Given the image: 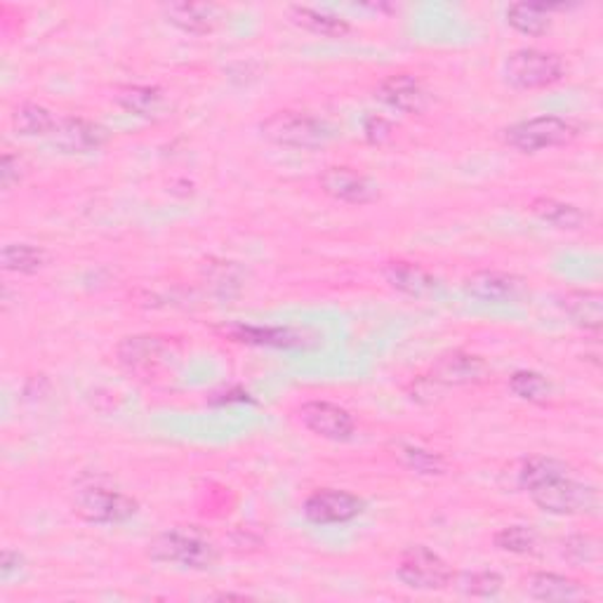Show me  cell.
Segmentation results:
<instances>
[{
    "label": "cell",
    "instance_id": "1",
    "mask_svg": "<svg viewBox=\"0 0 603 603\" xmlns=\"http://www.w3.org/2000/svg\"><path fill=\"white\" fill-rule=\"evenodd\" d=\"M158 564H170L189 570H208L217 562V547L213 540L196 526H174L158 533L146 550Z\"/></svg>",
    "mask_w": 603,
    "mask_h": 603
},
{
    "label": "cell",
    "instance_id": "2",
    "mask_svg": "<svg viewBox=\"0 0 603 603\" xmlns=\"http://www.w3.org/2000/svg\"><path fill=\"white\" fill-rule=\"evenodd\" d=\"M260 135L276 146L312 152L333 142L335 128L314 113L284 109L274 111L260 123Z\"/></svg>",
    "mask_w": 603,
    "mask_h": 603
},
{
    "label": "cell",
    "instance_id": "3",
    "mask_svg": "<svg viewBox=\"0 0 603 603\" xmlns=\"http://www.w3.org/2000/svg\"><path fill=\"white\" fill-rule=\"evenodd\" d=\"M580 137V125L562 116H535L503 130V142L521 154H540Z\"/></svg>",
    "mask_w": 603,
    "mask_h": 603
},
{
    "label": "cell",
    "instance_id": "4",
    "mask_svg": "<svg viewBox=\"0 0 603 603\" xmlns=\"http://www.w3.org/2000/svg\"><path fill=\"white\" fill-rule=\"evenodd\" d=\"M505 81L517 91H542L562 83L568 73V64L562 55L523 48L511 52L505 62Z\"/></svg>",
    "mask_w": 603,
    "mask_h": 603
},
{
    "label": "cell",
    "instance_id": "5",
    "mask_svg": "<svg viewBox=\"0 0 603 603\" xmlns=\"http://www.w3.org/2000/svg\"><path fill=\"white\" fill-rule=\"evenodd\" d=\"M535 507L554 514V517H572V514H590L599 507V493L594 485L576 481L570 474L544 481L528 491Z\"/></svg>",
    "mask_w": 603,
    "mask_h": 603
},
{
    "label": "cell",
    "instance_id": "6",
    "mask_svg": "<svg viewBox=\"0 0 603 603\" xmlns=\"http://www.w3.org/2000/svg\"><path fill=\"white\" fill-rule=\"evenodd\" d=\"M396 576L399 580L418 592H441L453 582V568L444 556H438L430 547H408L399 564H396Z\"/></svg>",
    "mask_w": 603,
    "mask_h": 603
},
{
    "label": "cell",
    "instance_id": "7",
    "mask_svg": "<svg viewBox=\"0 0 603 603\" xmlns=\"http://www.w3.org/2000/svg\"><path fill=\"white\" fill-rule=\"evenodd\" d=\"M73 509L87 523L116 526L135 517L137 503L121 491L105 489V485H87V489L79 491Z\"/></svg>",
    "mask_w": 603,
    "mask_h": 603
},
{
    "label": "cell",
    "instance_id": "8",
    "mask_svg": "<svg viewBox=\"0 0 603 603\" xmlns=\"http://www.w3.org/2000/svg\"><path fill=\"white\" fill-rule=\"evenodd\" d=\"M363 509L365 503L359 495L335 489L316 491L304 499V517L318 526L354 521L357 517H361Z\"/></svg>",
    "mask_w": 603,
    "mask_h": 603
},
{
    "label": "cell",
    "instance_id": "9",
    "mask_svg": "<svg viewBox=\"0 0 603 603\" xmlns=\"http://www.w3.org/2000/svg\"><path fill=\"white\" fill-rule=\"evenodd\" d=\"M465 292L485 304H517L526 298V281L519 276L495 269L474 272L465 278Z\"/></svg>",
    "mask_w": 603,
    "mask_h": 603
},
{
    "label": "cell",
    "instance_id": "10",
    "mask_svg": "<svg viewBox=\"0 0 603 603\" xmlns=\"http://www.w3.org/2000/svg\"><path fill=\"white\" fill-rule=\"evenodd\" d=\"M318 184L330 198L347 203V205H367V203L377 201V196H379L377 184L361 170L349 168V166L326 168L321 172Z\"/></svg>",
    "mask_w": 603,
    "mask_h": 603
},
{
    "label": "cell",
    "instance_id": "11",
    "mask_svg": "<svg viewBox=\"0 0 603 603\" xmlns=\"http://www.w3.org/2000/svg\"><path fill=\"white\" fill-rule=\"evenodd\" d=\"M300 420L309 432L328 441H347L357 430V422L349 410L330 401L304 403L300 408Z\"/></svg>",
    "mask_w": 603,
    "mask_h": 603
},
{
    "label": "cell",
    "instance_id": "12",
    "mask_svg": "<svg viewBox=\"0 0 603 603\" xmlns=\"http://www.w3.org/2000/svg\"><path fill=\"white\" fill-rule=\"evenodd\" d=\"M109 132L99 123H93L87 119H79V116H69V119H60L55 132L50 135V142L62 154H93L99 152L107 144Z\"/></svg>",
    "mask_w": 603,
    "mask_h": 603
},
{
    "label": "cell",
    "instance_id": "13",
    "mask_svg": "<svg viewBox=\"0 0 603 603\" xmlns=\"http://www.w3.org/2000/svg\"><path fill=\"white\" fill-rule=\"evenodd\" d=\"M485 375H489V363L462 349L446 351L432 365V379L448 387L477 385L485 379Z\"/></svg>",
    "mask_w": 603,
    "mask_h": 603
},
{
    "label": "cell",
    "instance_id": "14",
    "mask_svg": "<svg viewBox=\"0 0 603 603\" xmlns=\"http://www.w3.org/2000/svg\"><path fill=\"white\" fill-rule=\"evenodd\" d=\"M116 354H119L121 365H125L130 373L149 375L158 365L166 363V357L170 354V342L158 335H135L125 337Z\"/></svg>",
    "mask_w": 603,
    "mask_h": 603
},
{
    "label": "cell",
    "instance_id": "15",
    "mask_svg": "<svg viewBox=\"0 0 603 603\" xmlns=\"http://www.w3.org/2000/svg\"><path fill=\"white\" fill-rule=\"evenodd\" d=\"M375 97L401 113H422L426 109V91L413 73H394L382 79L375 87Z\"/></svg>",
    "mask_w": 603,
    "mask_h": 603
},
{
    "label": "cell",
    "instance_id": "16",
    "mask_svg": "<svg viewBox=\"0 0 603 603\" xmlns=\"http://www.w3.org/2000/svg\"><path fill=\"white\" fill-rule=\"evenodd\" d=\"M164 17L189 36H208L219 26V10L210 3H170L164 5Z\"/></svg>",
    "mask_w": 603,
    "mask_h": 603
},
{
    "label": "cell",
    "instance_id": "17",
    "mask_svg": "<svg viewBox=\"0 0 603 603\" xmlns=\"http://www.w3.org/2000/svg\"><path fill=\"white\" fill-rule=\"evenodd\" d=\"M382 276L394 288L408 298H426L436 290V278L424 267L408 260H391L382 267Z\"/></svg>",
    "mask_w": 603,
    "mask_h": 603
},
{
    "label": "cell",
    "instance_id": "18",
    "mask_svg": "<svg viewBox=\"0 0 603 603\" xmlns=\"http://www.w3.org/2000/svg\"><path fill=\"white\" fill-rule=\"evenodd\" d=\"M558 306L572 326L587 333H599L603 326V296L599 290H568L558 298Z\"/></svg>",
    "mask_w": 603,
    "mask_h": 603
},
{
    "label": "cell",
    "instance_id": "19",
    "mask_svg": "<svg viewBox=\"0 0 603 603\" xmlns=\"http://www.w3.org/2000/svg\"><path fill=\"white\" fill-rule=\"evenodd\" d=\"M222 333L231 337L233 342L245 345H260V347H278V349H300L304 347V333L296 328H262V326H225Z\"/></svg>",
    "mask_w": 603,
    "mask_h": 603
},
{
    "label": "cell",
    "instance_id": "20",
    "mask_svg": "<svg viewBox=\"0 0 603 603\" xmlns=\"http://www.w3.org/2000/svg\"><path fill=\"white\" fill-rule=\"evenodd\" d=\"M288 14H290L292 24H298L300 28H304V32L323 36V38H345L351 32L349 22L330 10H318V8H309V5H290Z\"/></svg>",
    "mask_w": 603,
    "mask_h": 603
},
{
    "label": "cell",
    "instance_id": "21",
    "mask_svg": "<svg viewBox=\"0 0 603 603\" xmlns=\"http://www.w3.org/2000/svg\"><path fill=\"white\" fill-rule=\"evenodd\" d=\"M526 592L538 601H578L584 596L582 582L558 572H533L526 580Z\"/></svg>",
    "mask_w": 603,
    "mask_h": 603
},
{
    "label": "cell",
    "instance_id": "22",
    "mask_svg": "<svg viewBox=\"0 0 603 603\" xmlns=\"http://www.w3.org/2000/svg\"><path fill=\"white\" fill-rule=\"evenodd\" d=\"M528 208H531V213L538 219H542V222H547L554 229H562V231H578V229L587 227V222H590V217H587V213H582L578 205L564 203V201L550 198V196L533 198Z\"/></svg>",
    "mask_w": 603,
    "mask_h": 603
},
{
    "label": "cell",
    "instance_id": "23",
    "mask_svg": "<svg viewBox=\"0 0 603 603\" xmlns=\"http://www.w3.org/2000/svg\"><path fill=\"white\" fill-rule=\"evenodd\" d=\"M552 10H564L562 5L540 3H514L507 8L505 17L511 28L523 36H544L552 28Z\"/></svg>",
    "mask_w": 603,
    "mask_h": 603
},
{
    "label": "cell",
    "instance_id": "24",
    "mask_svg": "<svg viewBox=\"0 0 603 603\" xmlns=\"http://www.w3.org/2000/svg\"><path fill=\"white\" fill-rule=\"evenodd\" d=\"M116 101L121 109L140 116V119H156L166 107V95L156 85H125L116 93Z\"/></svg>",
    "mask_w": 603,
    "mask_h": 603
},
{
    "label": "cell",
    "instance_id": "25",
    "mask_svg": "<svg viewBox=\"0 0 603 603\" xmlns=\"http://www.w3.org/2000/svg\"><path fill=\"white\" fill-rule=\"evenodd\" d=\"M12 128L22 137H50L60 119L43 105L36 101H24L12 111Z\"/></svg>",
    "mask_w": 603,
    "mask_h": 603
},
{
    "label": "cell",
    "instance_id": "26",
    "mask_svg": "<svg viewBox=\"0 0 603 603\" xmlns=\"http://www.w3.org/2000/svg\"><path fill=\"white\" fill-rule=\"evenodd\" d=\"M0 262H3V269L10 274L32 276L46 267L48 253L32 243H8L3 253H0Z\"/></svg>",
    "mask_w": 603,
    "mask_h": 603
},
{
    "label": "cell",
    "instance_id": "27",
    "mask_svg": "<svg viewBox=\"0 0 603 603\" xmlns=\"http://www.w3.org/2000/svg\"><path fill=\"white\" fill-rule=\"evenodd\" d=\"M564 474H570V467L566 462L550 458V455H533V458L523 460L519 469V485L528 493L535 485Z\"/></svg>",
    "mask_w": 603,
    "mask_h": 603
},
{
    "label": "cell",
    "instance_id": "28",
    "mask_svg": "<svg viewBox=\"0 0 603 603\" xmlns=\"http://www.w3.org/2000/svg\"><path fill=\"white\" fill-rule=\"evenodd\" d=\"M509 391L521 401L542 403L552 396V382L538 371H517L509 377Z\"/></svg>",
    "mask_w": 603,
    "mask_h": 603
},
{
    "label": "cell",
    "instance_id": "29",
    "mask_svg": "<svg viewBox=\"0 0 603 603\" xmlns=\"http://www.w3.org/2000/svg\"><path fill=\"white\" fill-rule=\"evenodd\" d=\"M503 576L495 570H467L458 576V590L465 596H477V599H491L497 596L503 590Z\"/></svg>",
    "mask_w": 603,
    "mask_h": 603
},
{
    "label": "cell",
    "instance_id": "30",
    "mask_svg": "<svg viewBox=\"0 0 603 603\" xmlns=\"http://www.w3.org/2000/svg\"><path fill=\"white\" fill-rule=\"evenodd\" d=\"M399 460L406 469H410V472H415V474L434 477V474L446 472V460L441 458L438 453L424 450L420 446H401L399 448Z\"/></svg>",
    "mask_w": 603,
    "mask_h": 603
},
{
    "label": "cell",
    "instance_id": "31",
    "mask_svg": "<svg viewBox=\"0 0 603 603\" xmlns=\"http://www.w3.org/2000/svg\"><path fill=\"white\" fill-rule=\"evenodd\" d=\"M495 547L509 554H531L538 547V535L528 526H507L499 528L493 538Z\"/></svg>",
    "mask_w": 603,
    "mask_h": 603
},
{
    "label": "cell",
    "instance_id": "32",
    "mask_svg": "<svg viewBox=\"0 0 603 603\" xmlns=\"http://www.w3.org/2000/svg\"><path fill=\"white\" fill-rule=\"evenodd\" d=\"M562 554L570 564L578 566L596 564L601 558V542L594 535H570L562 544Z\"/></svg>",
    "mask_w": 603,
    "mask_h": 603
},
{
    "label": "cell",
    "instance_id": "33",
    "mask_svg": "<svg viewBox=\"0 0 603 603\" xmlns=\"http://www.w3.org/2000/svg\"><path fill=\"white\" fill-rule=\"evenodd\" d=\"M24 160L20 156L5 152L3 158H0V186L5 191H10L14 184H20L24 180Z\"/></svg>",
    "mask_w": 603,
    "mask_h": 603
},
{
    "label": "cell",
    "instance_id": "34",
    "mask_svg": "<svg viewBox=\"0 0 603 603\" xmlns=\"http://www.w3.org/2000/svg\"><path fill=\"white\" fill-rule=\"evenodd\" d=\"M363 132H365V140L371 144H385L391 137V123L387 119H382V116L373 113L363 121Z\"/></svg>",
    "mask_w": 603,
    "mask_h": 603
},
{
    "label": "cell",
    "instance_id": "35",
    "mask_svg": "<svg viewBox=\"0 0 603 603\" xmlns=\"http://www.w3.org/2000/svg\"><path fill=\"white\" fill-rule=\"evenodd\" d=\"M24 566V556L14 550H3L0 554V580L8 582L12 580L14 572H20Z\"/></svg>",
    "mask_w": 603,
    "mask_h": 603
}]
</instances>
